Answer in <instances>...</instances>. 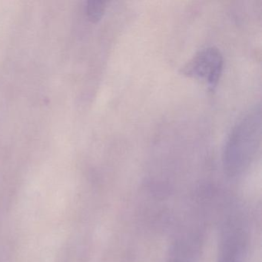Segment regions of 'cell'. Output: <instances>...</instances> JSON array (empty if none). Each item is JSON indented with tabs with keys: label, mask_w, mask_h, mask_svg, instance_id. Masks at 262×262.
<instances>
[{
	"label": "cell",
	"mask_w": 262,
	"mask_h": 262,
	"mask_svg": "<svg viewBox=\"0 0 262 262\" xmlns=\"http://www.w3.org/2000/svg\"><path fill=\"white\" fill-rule=\"evenodd\" d=\"M261 142V107L248 110L231 128L223 148L224 168L228 174L243 172L254 160Z\"/></svg>",
	"instance_id": "obj_1"
},
{
	"label": "cell",
	"mask_w": 262,
	"mask_h": 262,
	"mask_svg": "<svg viewBox=\"0 0 262 262\" xmlns=\"http://www.w3.org/2000/svg\"><path fill=\"white\" fill-rule=\"evenodd\" d=\"M224 67V58L219 49L208 47L199 50L182 67L181 73L186 77L202 81L214 91L217 87Z\"/></svg>",
	"instance_id": "obj_2"
},
{
	"label": "cell",
	"mask_w": 262,
	"mask_h": 262,
	"mask_svg": "<svg viewBox=\"0 0 262 262\" xmlns=\"http://www.w3.org/2000/svg\"><path fill=\"white\" fill-rule=\"evenodd\" d=\"M106 10V2L100 0H90L85 5V13L91 22L97 23L103 17Z\"/></svg>",
	"instance_id": "obj_3"
}]
</instances>
